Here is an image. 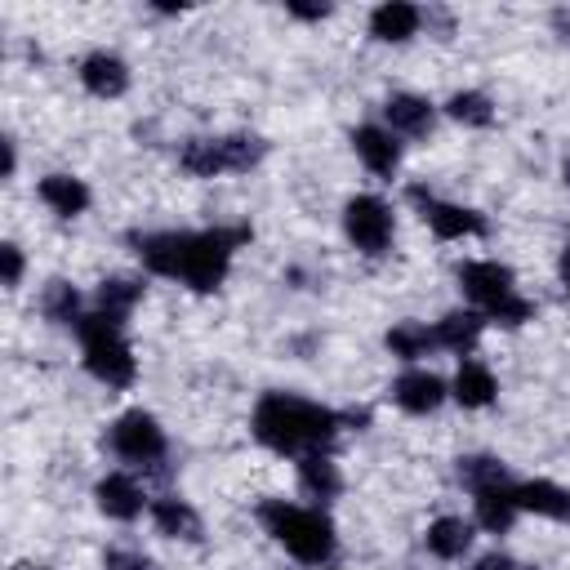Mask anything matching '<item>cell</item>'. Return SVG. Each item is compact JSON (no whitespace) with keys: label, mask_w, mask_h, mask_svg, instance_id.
<instances>
[{"label":"cell","mask_w":570,"mask_h":570,"mask_svg":"<svg viewBox=\"0 0 570 570\" xmlns=\"http://www.w3.org/2000/svg\"><path fill=\"white\" fill-rule=\"evenodd\" d=\"M249 240V227H205V232H134L129 245L151 276L183 281L196 294H209L227 281L232 254Z\"/></svg>","instance_id":"cell-1"},{"label":"cell","mask_w":570,"mask_h":570,"mask_svg":"<svg viewBox=\"0 0 570 570\" xmlns=\"http://www.w3.org/2000/svg\"><path fill=\"white\" fill-rule=\"evenodd\" d=\"M343 423H365V414H338L294 392H263L254 405V436L276 454H330Z\"/></svg>","instance_id":"cell-2"},{"label":"cell","mask_w":570,"mask_h":570,"mask_svg":"<svg viewBox=\"0 0 570 570\" xmlns=\"http://www.w3.org/2000/svg\"><path fill=\"white\" fill-rule=\"evenodd\" d=\"M254 517L303 566H330L338 557V530H334V521L321 508H303V503H285V499H263L254 508Z\"/></svg>","instance_id":"cell-3"},{"label":"cell","mask_w":570,"mask_h":570,"mask_svg":"<svg viewBox=\"0 0 570 570\" xmlns=\"http://www.w3.org/2000/svg\"><path fill=\"white\" fill-rule=\"evenodd\" d=\"M463 298L485 316V321H503V325H525L534 316V303L521 298L512 267L494 263V258H468L454 267Z\"/></svg>","instance_id":"cell-4"},{"label":"cell","mask_w":570,"mask_h":570,"mask_svg":"<svg viewBox=\"0 0 570 570\" xmlns=\"http://www.w3.org/2000/svg\"><path fill=\"white\" fill-rule=\"evenodd\" d=\"M76 338L85 347V370L107 383V387H129L134 374H138V361H134V347L125 338V316H111V312H85L76 321Z\"/></svg>","instance_id":"cell-5"},{"label":"cell","mask_w":570,"mask_h":570,"mask_svg":"<svg viewBox=\"0 0 570 570\" xmlns=\"http://www.w3.org/2000/svg\"><path fill=\"white\" fill-rule=\"evenodd\" d=\"M267 156V142L254 134H227V138H191L178 151V165L191 178H214V174H245Z\"/></svg>","instance_id":"cell-6"},{"label":"cell","mask_w":570,"mask_h":570,"mask_svg":"<svg viewBox=\"0 0 570 570\" xmlns=\"http://www.w3.org/2000/svg\"><path fill=\"white\" fill-rule=\"evenodd\" d=\"M107 450L134 468H156L165 463L169 454V441H165V428L147 414V410H125L111 428H107Z\"/></svg>","instance_id":"cell-7"},{"label":"cell","mask_w":570,"mask_h":570,"mask_svg":"<svg viewBox=\"0 0 570 570\" xmlns=\"http://www.w3.org/2000/svg\"><path fill=\"white\" fill-rule=\"evenodd\" d=\"M343 232L361 254H370V258L387 254V245H392V209H387V200L370 196V191L352 196L343 205Z\"/></svg>","instance_id":"cell-8"},{"label":"cell","mask_w":570,"mask_h":570,"mask_svg":"<svg viewBox=\"0 0 570 570\" xmlns=\"http://www.w3.org/2000/svg\"><path fill=\"white\" fill-rule=\"evenodd\" d=\"M410 200L419 205L423 223H428L432 236H441V240H463V236H485V232H490V223H485L476 209L454 205V200H436V196L423 191V187H410Z\"/></svg>","instance_id":"cell-9"},{"label":"cell","mask_w":570,"mask_h":570,"mask_svg":"<svg viewBox=\"0 0 570 570\" xmlns=\"http://www.w3.org/2000/svg\"><path fill=\"white\" fill-rule=\"evenodd\" d=\"M450 396L445 379H436L432 370H405L396 383H392V401L405 410V414H432L441 410V401Z\"/></svg>","instance_id":"cell-10"},{"label":"cell","mask_w":570,"mask_h":570,"mask_svg":"<svg viewBox=\"0 0 570 570\" xmlns=\"http://www.w3.org/2000/svg\"><path fill=\"white\" fill-rule=\"evenodd\" d=\"M352 147H356L361 165H365L370 174H379V178H392L396 165H401V142H396V134L383 129V125H361V129H352Z\"/></svg>","instance_id":"cell-11"},{"label":"cell","mask_w":570,"mask_h":570,"mask_svg":"<svg viewBox=\"0 0 570 570\" xmlns=\"http://www.w3.org/2000/svg\"><path fill=\"white\" fill-rule=\"evenodd\" d=\"M94 499H98V508H102L111 521H134V517L147 508V494H142V485H138L129 472H107V476L94 485Z\"/></svg>","instance_id":"cell-12"},{"label":"cell","mask_w":570,"mask_h":570,"mask_svg":"<svg viewBox=\"0 0 570 570\" xmlns=\"http://www.w3.org/2000/svg\"><path fill=\"white\" fill-rule=\"evenodd\" d=\"M383 116H387V129L401 138H428L432 134V125H436V107L428 102V98H419V94H392L387 102H383Z\"/></svg>","instance_id":"cell-13"},{"label":"cell","mask_w":570,"mask_h":570,"mask_svg":"<svg viewBox=\"0 0 570 570\" xmlns=\"http://www.w3.org/2000/svg\"><path fill=\"white\" fill-rule=\"evenodd\" d=\"M512 499L521 512H534V517H552V521H570V490L557 485V481H512Z\"/></svg>","instance_id":"cell-14"},{"label":"cell","mask_w":570,"mask_h":570,"mask_svg":"<svg viewBox=\"0 0 570 570\" xmlns=\"http://www.w3.org/2000/svg\"><path fill=\"white\" fill-rule=\"evenodd\" d=\"M80 85H85L94 98H120V94L129 89V67H125V58L98 49V53H89V58L80 62Z\"/></svg>","instance_id":"cell-15"},{"label":"cell","mask_w":570,"mask_h":570,"mask_svg":"<svg viewBox=\"0 0 570 570\" xmlns=\"http://www.w3.org/2000/svg\"><path fill=\"white\" fill-rule=\"evenodd\" d=\"M419 27H423V9L405 4V0H387L370 13V36L387 40V45H405L410 36H419Z\"/></svg>","instance_id":"cell-16"},{"label":"cell","mask_w":570,"mask_h":570,"mask_svg":"<svg viewBox=\"0 0 570 570\" xmlns=\"http://www.w3.org/2000/svg\"><path fill=\"white\" fill-rule=\"evenodd\" d=\"M494 392H499V383H494L490 365H485V361H476V356H463V361H459V370H454L450 396H454L459 405H468V410H481V405H490V401H494Z\"/></svg>","instance_id":"cell-17"},{"label":"cell","mask_w":570,"mask_h":570,"mask_svg":"<svg viewBox=\"0 0 570 570\" xmlns=\"http://www.w3.org/2000/svg\"><path fill=\"white\" fill-rule=\"evenodd\" d=\"M151 521H156V530L165 534V539H187V543H196L200 539V512L187 503V499H178V494H165V499H151Z\"/></svg>","instance_id":"cell-18"},{"label":"cell","mask_w":570,"mask_h":570,"mask_svg":"<svg viewBox=\"0 0 570 570\" xmlns=\"http://www.w3.org/2000/svg\"><path fill=\"white\" fill-rule=\"evenodd\" d=\"M36 196H40L58 218H76V214L89 209V187H85L80 178H71V174H45V178L36 183Z\"/></svg>","instance_id":"cell-19"},{"label":"cell","mask_w":570,"mask_h":570,"mask_svg":"<svg viewBox=\"0 0 570 570\" xmlns=\"http://www.w3.org/2000/svg\"><path fill=\"white\" fill-rule=\"evenodd\" d=\"M432 330H436V347L468 356V352L476 347L481 330H485V316H481L476 307H459V312H445V316H441Z\"/></svg>","instance_id":"cell-20"},{"label":"cell","mask_w":570,"mask_h":570,"mask_svg":"<svg viewBox=\"0 0 570 570\" xmlns=\"http://www.w3.org/2000/svg\"><path fill=\"white\" fill-rule=\"evenodd\" d=\"M472 503H476V525L490 530V534H508L517 512H521L517 499H512V485H485V490L472 494Z\"/></svg>","instance_id":"cell-21"},{"label":"cell","mask_w":570,"mask_h":570,"mask_svg":"<svg viewBox=\"0 0 570 570\" xmlns=\"http://www.w3.org/2000/svg\"><path fill=\"white\" fill-rule=\"evenodd\" d=\"M423 543H428V552H432L436 561H459V557L472 548V525H468L463 517H436V521L428 525Z\"/></svg>","instance_id":"cell-22"},{"label":"cell","mask_w":570,"mask_h":570,"mask_svg":"<svg viewBox=\"0 0 570 570\" xmlns=\"http://www.w3.org/2000/svg\"><path fill=\"white\" fill-rule=\"evenodd\" d=\"M298 485L312 494V499H338L343 490V476H338V463L330 454H303L298 459Z\"/></svg>","instance_id":"cell-23"},{"label":"cell","mask_w":570,"mask_h":570,"mask_svg":"<svg viewBox=\"0 0 570 570\" xmlns=\"http://www.w3.org/2000/svg\"><path fill=\"white\" fill-rule=\"evenodd\" d=\"M387 352L392 356H401V361H419V356H428V352H436V330L432 325H423V321H401V325H392L387 330Z\"/></svg>","instance_id":"cell-24"},{"label":"cell","mask_w":570,"mask_h":570,"mask_svg":"<svg viewBox=\"0 0 570 570\" xmlns=\"http://www.w3.org/2000/svg\"><path fill=\"white\" fill-rule=\"evenodd\" d=\"M459 481L476 494V490H485V485H512V472H508V463L494 459V454H468V459H459Z\"/></svg>","instance_id":"cell-25"},{"label":"cell","mask_w":570,"mask_h":570,"mask_svg":"<svg viewBox=\"0 0 570 570\" xmlns=\"http://www.w3.org/2000/svg\"><path fill=\"white\" fill-rule=\"evenodd\" d=\"M40 312H45L53 325H71V330H76V321L85 316V312H80V294H76V285H67V281H49V285H45Z\"/></svg>","instance_id":"cell-26"},{"label":"cell","mask_w":570,"mask_h":570,"mask_svg":"<svg viewBox=\"0 0 570 570\" xmlns=\"http://www.w3.org/2000/svg\"><path fill=\"white\" fill-rule=\"evenodd\" d=\"M445 116H450V120H459V125L485 129V125H494V102H490L485 94H476V89H459V94H450Z\"/></svg>","instance_id":"cell-27"},{"label":"cell","mask_w":570,"mask_h":570,"mask_svg":"<svg viewBox=\"0 0 570 570\" xmlns=\"http://www.w3.org/2000/svg\"><path fill=\"white\" fill-rule=\"evenodd\" d=\"M138 298H142V281H134V276H111V281H102L98 294H94L98 312H111V316H129Z\"/></svg>","instance_id":"cell-28"},{"label":"cell","mask_w":570,"mask_h":570,"mask_svg":"<svg viewBox=\"0 0 570 570\" xmlns=\"http://www.w3.org/2000/svg\"><path fill=\"white\" fill-rule=\"evenodd\" d=\"M102 570H151V561L142 552H125V548H111L102 557Z\"/></svg>","instance_id":"cell-29"},{"label":"cell","mask_w":570,"mask_h":570,"mask_svg":"<svg viewBox=\"0 0 570 570\" xmlns=\"http://www.w3.org/2000/svg\"><path fill=\"white\" fill-rule=\"evenodd\" d=\"M0 263H4V285L13 289V285L22 281V249H18L13 240H4V245H0Z\"/></svg>","instance_id":"cell-30"},{"label":"cell","mask_w":570,"mask_h":570,"mask_svg":"<svg viewBox=\"0 0 570 570\" xmlns=\"http://www.w3.org/2000/svg\"><path fill=\"white\" fill-rule=\"evenodd\" d=\"M472 570H534V566L512 561V557H503V552H485V557H476V561H472Z\"/></svg>","instance_id":"cell-31"},{"label":"cell","mask_w":570,"mask_h":570,"mask_svg":"<svg viewBox=\"0 0 570 570\" xmlns=\"http://www.w3.org/2000/svg\"><path fill=\"white\" fill-rule=\"evenodd\" d=\"M289 13L307 18V22H321V18H330V4H289Z\"/></svg>","instance_id":"cell-32"},{"label":"cell","mask_w":570,"mask_h":570,"mask_svg":"<svg viewBox=\"0 0 570 570\" xmlns=\"http://www.w3.org/2000/svg\"><path fill=\"white\" fill-rule=\"evenodd\" d=\"M557 276H561V285H566V294H570V240L561 245V258H557Z\"/></svg>","instance_id":"cell-33"},{"label":"cell","mask_w":570,"mask_h":570,"mask_svg":"<svg viewBox=\"0 0 570 570\" xmlns=\"http://www.w3.org/2000/svg\"><path fill=\"white\" fill-rule=\"evenodd\" d=\"M552 27L561 31V40H570V13H566V9H557V13H552Z\"/></svg>","instance_id":"cell-34"},{"label":"cell","mask_w":570,"mask_h":570,"mask_svg":"<svg viewBox=\"0 0 570 570\" xmlns=\"http://www.w3.org/2000/svg\"><path fill=\"white\" fill-rule=\"evenodd\" d=\"M18 165V151H13V138H4V174H13Z\"/></svg>","instance_id":"cell-35"},{"label":"cell","mask_w":570,"mask_h":570,"mask_svg":"<svg viewBox=\"0 0 570 570\" xmlns=\"http://www.w3.org/2000/svg\"><path fill=\"white\" fill-rule=\"evenodd\" d=\"M561 174H566V187H570V160H566V165H561Z\"/></svg>","instance_id":"cell-36"},{"label":"cell","mask_w":570,"mask_h":570,"mask_svg":"<svg viewBox=\"0 0 570 570\" xmlns=\"http://www.w3.org/2000/svg\"><path fill=\"white\" fill-rule=\"evenodd\" d=\"M13 570H36V566H13Z\"/></svg>","instance_id":"cell-37"}]
</instances>
